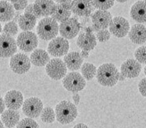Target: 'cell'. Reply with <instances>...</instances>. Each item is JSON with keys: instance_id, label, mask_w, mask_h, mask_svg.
Instances as JSON below:
<instances>
[{"instance_id": "1", "label": "cell", "mask_w": 146, "mask_h": 128, "mask_svg": "<svg viewBox=\"0 0 146 128\" xmlns=\"http://www.w3.org/2000/svg\"><path fill=\"white\" fill-rule=\"evenodd\" d=\"M119 72L113 63H104L97 69L96 78L101 86L113 87L119 81Z\"/></svg>"}, {"instance_id": "2", "label": "cell", "mask_w": 146, "mask_h": 128, "mask_svg": "<svg viewBox=\"0 0 146 128\" xmlns=\"http://www.w3.org/2000/svg\"><path fill=\"white\" fill-rule=\"evenodd\" d=\"M56 119L61 124H69L77 117L78 112L76 106L72 102L62 100L56 105Z\"/></svg>"}, {"instance_id": "3", "label": "cell", "mask_w": 146, "mask_h": 128, "mask_svg": "<svg viewBox=\"0 0 146 128\" xmlns=\"http://www.w3.org/2000/svg\"><path fill=\"white\" fill-rule=\"evenodd\" d=\"M59 32L58 21L52 17H45L37 26V34L43 40H51L56 38Z\"/></svg>"}, {"instance_id": "4", "label": "cell", "mask_w": 146, "mask_h": 128, "mask_svg": "<svg viewBox=\"0 0 146 128\" xmlns=\"http://www.w3.org/2000/svg\"><path fill=\"white\" fill-rule=\"evenodd\" d=\"M62 85L67 91L77 93L85 89L86 81L82 75L76 72H72L66 75L62 80Z\"/></svg>"}, {"instance_id": "5", "label": "cell", "mask_w": 146, "mask_h": 128, "mask_svg": "<svg viewBox=\"0 0 146 128\" xmlns=\"http://www.w3.org/2000/svg\"><path fill=\"white\" fill-rule=\"evenodd\" d=\"M47 75L53 80L59 81L66 76L67 68L63 61L59 58H53L48 62L45 68Z\"/></svg>"}, {"instance_id": "6", "label": "cell", "mask_w": 146, "mask_h": 128, "mask_svg": "<svg viewBox=\"0 0 146 128\" xmlns=\"http://www.w3.org/2000/svg\"><path fill=\"white\" fill-rule=\"evenodd\" d=\"M17 47L24 52H31L38 46L37 35L31 31L21 32L17 40Z\"/></svg>"}, {"instance_id": "7", "label": "cell", "mask_w": 146, "mask_h": 128, "mask_svg": "<svg viewBox=\"0 0 146 128\" xmlns=\"http://www.w3.org/2000/svg\"><path fill=\"white\" fill-rule=\"evenodd\" d=\"M44 109L43 102L39 98L31 97L24 101L22 111L29 118H36L40 117Z\"/></svg>"}, {"instance_id": "8", "label": "cell", "mask_w": 146, "mask_h": 128, "mask_svg": "<svg viewBox=\"0 0 146 128\" xmlns=\"http://www.w3.org/2000/svg\"><path fill=\"white\" fill-rule=\"evenodd\" d=\"M31 62L28 56L23 54H17L11 58L10 68L17 74H25L31 69Z\"/></svg>"}, {"instance_id": "9", "label": "cell", "mask_w": 146, "mask_h": 128, "mask_svg": "<svg viewBox=\"0 0 146 128\" xmlns=\"http://www.w3.org/2000/svg\"><path fill=\"white\" fill-rule=\"evenodd\" d=\"M80 25L76 18L71 17L68 20L62 22L59 26L61 36L66 40H72L75 38L80 31Z\"/></svg>"}, {"instance_id": "10", "label": "cell", "mask_w": 146, "mask_h": 128, "mask_svg": "<svg viewBox=\"0 0 146 128\" xmlns=\"http://www.w3.org/2000/svg\"><path fill=\"white\" fill-rule=\"evenodd\" d=\"M17 44L13 36L7 34H0V58H9L15 55Z\"/></svg>"}, {"instance_id": "11", "label": "cell", "mask_w": 146, "mask_h": 128, "mask_svg": "<svg viewBox=\"0 0 146 128\" xmlns=\"http://www.w3.org/2000/svg\"><path fill=\"white\" fill-rule=\"evenodd\" d=\"M69 50V42L63 37H56L49 42L48 52L53 57H62L67 54Z\"/></svg>"}, {"instance_id": "12", "label": "cell", "mask_w": 146, "mask_h": 128, "mask_svg": "<svg viewBox=\"0 0 146 128\" xmlns=\"http://www.w3.org/2000/svg\"><path fill=\"white\" fill-rule=\"evenodd\" d=\"M109 31L117 38L125 37L130 31V23L122 17H116L110 23Z\"/></svg>"}, {"instance_id": "13", "label": "cell", "mask_w": 146, "mask_h": 128, "mask_svg": "<svg viewBox=\"0 0 146 128\" xmlns=\"http://www.w3.org/2000/svg\"><path fill=\"white\" fill-rule=\"evenodd\" d=\"M141 72V65L138 61L130 58L125 61L121 66V74L126 78H135Z\"/></svg>"}, {"instance_id": "14", "label": "cell", "mask_w": 146, "mask_h": 128, "mask_svg": "<svg viewBox=\"0 0 146 128\" xmlns=\"http://www.w3.org/2000/svg\"><path fill=\"white\" fill-rule=\"evenodd\" d=\"M23 100H24V98L21 92L18 90H15L8 91L4 97V102H5L6 107L8 109L16 110V111L19 109L21 106H23V103H24Z\"/></svg>"}, {"instance_id": "15", "label": "cell", "mask_w": 146, "mask_h": 128, "mask_svg": "<svg viewBox=\"0 0 146 128\" xmlns=\"http://www.w3.org/2000/svg\"><path fill=\"white\" fill-rule=\"evenodd\" d=\"M113 21V17L108 11L98 10L92 15V22L94 26L100 30H106L110 26Z\"/></svg>"}, {"instance_id": "16", "label": "cell", "mask_w": 146, "mask_h": 128, "mask_svg": "<svg viewBox=\"0 0 146 128\" xmlns=\"http://www.w3.org/2000/svg\"><path fill=\"white\" fill-rule=\"evenodd\" d=\"M76 44L82 50L89 52L97 45V39L92 32H82L78 36Z\"/></svg>"}, {"instance_id": "17", "label": "cell", "mask_w": 146, "mask_h": 128, "mask_svg": "<svg viewBox=\"0 0 146 128\" xmlns=\"http://www.w3.org/2000/svg\"><path fill=\"white\" fill-rule=\"evenodd\" d=\"M93 8L91 1L76 0L72 1L71 10L75 15L80 17H89L92 13Z\"/></svg>"}, {"instance_id": "18", "label": "cell", "mask_w": 146, "mask_h": 128, "mask_svg": "<svg viewBox=\"0 0 146 128\" xmlns=\"http://www.w3.org/2000/svg\"><path fill=\"white\" fill-rule=\"evenodd\" d=\"M128 35L134 44H142L146 42V27L142 24H135L131 28Z\"/></svg>"}, {"instance_id": "19", "label": "cell", "mask_w": 146, "mask_h": 128, "mask_svg": "<svg viewBox=\"0 0 146 128\" xmlns=\"http://www.w3.org/2000/svg\"><path fill=\"white\" fill-rule=\"evenodd\" d=\"M55 3L50 0H43V1H35L34 3V8L36 14L39 17H47L52 16L53 9L55 7Z\"/></svg>"}, {"instance_id": "20", "label": "cell", "mask_w": 146, "mask_h": 128, "mask_svg": "<svg viewBox=\"0 0 146 128\" xmlns=\"http://www.w3.org/2000/svg\"><path fill=\"white\" fill-rule=\"evenodd\" d=\"M131 17L139 24L146 22L145 1H138L133 5L131 9Z\"/></svg>"}, {"instance_id": "21", "label": "cell", "mask_w": 146, "mask_h": 128, "mask_svg": "<svg viewBox=\"0 0 146 128\" xmlns=\"http://www.w3.org/2000/svg\"><path fill=\"white\" fill-rule=\"evenodd\" d=\"M63 62L66 68L71 71H76L83 65V58L78 52H71L64 56Z\"/></svg>"}, {"instance_id": "22", "label": "cell", "mask_w": 146, "mask_h": 128, "mask_svg": "<svg viewBox=\"0 0 146 128\" xmlns=\"http://www.w3.org/2000/svg\"><path fill=\"white\" fill-rule=\"evenodd\" d=\"M1 120L3 123L8 128L14 127L16 125H17L20 121V114L17 111L7 109L5 110L1 117Z\"/></svg>"}, {"instance_id": "23", "label": "cell", "mask_w": 146, "mask_h": 128, "mask_svg": "<svg viewBox=\"0 0 146 128\" xmlns=\"http://www.w3.org/2000/svg\"><path fill=\"white\" fill-rule=\"evenodd\" d=\"M31 62L36 67L45 66L50 61L49 56L45 50L44 49H35L31 54Z\"/></svg>"}, {"instance_id": "24", "label": "cell", "mask_w": 146, "mask_h": 128, "mask_svg": "<svg viewBox=\"0 0 146 128\" xmlns=\"http://www.w3.org/2000/svg\"><path fill=\"white\" fill-rule=\"evenodd\" d=\"M71 14H72L71 10H69L68 8L61 4L56 3L52 14V18L56 21H60L62 23L71 18Z\"/></svg>"}, {"instance_id": "25", "label": "cell", "mask_w": 146, "mask_h": 128, "mask_svg": "<svg viewBox=\"0 0 146 128\" xmlns=\"http://www.w3.org/2000/svg\"><path fill=\"white\" fill-rule=\"evenodd\" d=\"M14 7L7 1H0V21H9L13 18Z\"/></svg>"}, {"instance_id": "26", "label": "cell", "mask_w": 146, "mask_h": 128, "mask_svg": "<svg viewBox=\"0 0 146 128\" xmlns=\"http://www.w3.org/2000/svg\"><path fill=\"white\" fill-rule=\"evenodd\" d=\"M36 17L31 14L24 13L21 15L20 18L18 20V25L21 30L24 31H30L32 30L36 25Z\"/></svg>"}, {"instance_id": "27", "label": "cell", "mask_w": 146, "mask_h": 128, "mask_svg": "<svg viewBox=\"0 0 146 128\" xmlns=\"http://www.w3.org/2000/svg\"><path fill=\"white\" fill-rule=\"evenodd\" d=\"M81 74L87 81H91L97 74L96 67L90 62H86L81 67Z\"/></svg>"}, {"instance_id": "28", "label": "cell", "mask_w": 146, "mask_h": 128, "mask_svg": "<svg viewBox=\"0 0 146 128\" xmlns=\"http://www.w3.org/2000/svg\"><path fill=\"white\" fill-rule=\"evenodd\" d=\"M56 118L54 110L50 107H45L41 113V120L45 123H53Z\"/></svg>"}, {"instance_id": "29", "label": "cell", "mask_w": 146, "mask_h": 128, "mask_svg": "<svg viewBox=\"0 0 146 128\" xmlns=\"http://www.w3.org/2000/svg\"><path fill=\"white\" fill-rule=\"evenodd\" d=\"M91 4L93 7L98 8L101 11H108V9L111 8L114 5V1L113 0H107V1H91Z\"/></svg>"}, {"instance_id": "30", "label": "cell", "mask_w": 146, "mask_h": 128, "mask_svg": "<svg viewBox=\"0 0 146 128\" xmlns=\"http://www.w3.org/2000/svg\"><path fill=\"white\" fill-rule=\"evenodd\" d=\"M17 128H40V126L32 118L27 117L19 121Z\"/></svg>"}, {"instance_id": "31", "label": "cell", "mask_w": 146, "mask_h": 128, "mask_svg": "<svg viewBox=\"0 0 146 128\" xmlns=\"http://www.w3.org/2000/svg\"><path fill=\"white\" fill-rule=\"evenodd\" d=\"M3 32H4V34H7L11 36L17 34L18 32L17 24L14 21H9L3 27Z\"/></svg>"}, {"instance_id": "32", "label": "cell", "mask_w": 146, "mask_h": 128, "mask_svg": "<svg viewBox=\"0 0 146 128\" xmlns=\"http://www.w3.org/2000/svg\"><path fill=\"white\" fill-rule=\"evenodd\" d=\"M135 57L139 63L146 64V46L138 48L135 52Z\"/></svg>"}, {"instance_id": "33", "label": "cell", "mask_w": 146, "mask_h": 128, "mask_svg": "<svg viewBox=\"0 0 146 128\" xmlns=\"http://www.w3.org/2000/svg\"><path fill=\"white\" fill-rule=\"evenodd\" d=\"M111 37V33L108 30H100L96 34V39L100 42H106Z\"/></svg>"}, {"instance_id": "34", "label": "cell", "mask_w": 146, "mask_h": 128, "mask_svg": "<svg viewBox=\"0 0 146 128\" xmlns=\"http://www.w3.org/2000/svg\"><path fill=\"white\" fill-rule=\"evenodd\" d=\"M11 4L13 5L14 9L17 10V11H21L23 9H26L27 7V1L24 0V1H11Z\"/></svg>"}, {"instance_id": "35", "label": "cell", "mask_w": 146, "mask_h": 128, "mask_svg": "<svg viewBox=\"0 0 146 128\" xmlns=\"http://www.w3.org/2000/svg\"><path fill=\"white\" fill-rule=\"evenodd\" d=\"M139 91L144 97H146V77L139 81Z\"/></svg>"}, {"instance_id": "36", "label": "cell", "mask_w": 146, "mask_h": 128, "mask_svg": "<svg viewBox=\"0 0 146 128\" xmlns=\"http://www.w3.org/2000/svg\"><path fill=\"white\" fill-rule=\"evenodd\" d=\"M25 13L27 14H31L32 16H35L36 18H39L40 17L36 14L35 11V8H34V4H29L27 7V8L25 9Z\"/></svg>"}, {"instance_id": "37", "label": "cell", "mask_w": 146, "mask_h": 128, "mask_svg": "<svg viewBox=\"0 0 146 128\" xmlns=\"http://www.w3.org/2000/svg\"><path fill=\"white\" fill-rule=\"evenodd\" d=\"M57 3H58L61 4L62 6H64L66 8H68L69 10H71V7H72V1H56Z\"/></svg>"}, {"instance_id": "38", "label": "cell", "mask_w": 146, "mask_h": 128, "mask_svg": "<svg viewBox=\"0 0 146 128\" xmlns=\"http://www.w3.org/2000/svg\"><path fill=\"white\" fill-rule=\"evenodd\" d=\"M5 107H6V105H5V102H4V99H3V98L0 96V114H2L5 110Z\"/></svg>"}, {"instance_id": "39", "label": "cell", "mask_w": 146, "mask_h": 128, "mask_svg": "<svg viewBox=\"0 0 146 128\" xmlns=\"http://www.w3.org/2000/svg\"><path fill=\"white\" fill-rule=\"evenodd\" d=\"M72 99L74 100V103L75 105H78L80 103V96L79 94H73L72 96Z\"/></svg>"}, {"instance_id": "40", "label": "cell", "mask_w": 146, "mask_h": 128, "mask_svg": "<svg viewBox=\"0 0 146 128\" xmlns=\"http://www.w3.org/2000/svg\"><path fill=\"white\" fill-rule=\"evenodd\" d=\"M72 128H90L87 125L84 124V123H78L76 126H74Z\"/></svg>"}, {"instance_id": "41", "label": "cell", "mask_w": 146, "mask_h": 128, "mask_svg": "<svg viewBox=\"0 0 146 128\" xmlns=\"http://www.w3.org/2000/svg\"><path fill=\"white\" fill-rule=\"evenodd\" d=\"M80 56L82 57V58H87L89 57V52L88 51H85V50H82L81 53H80Z\"/></svg>"}, {"instance_id": "42", "label": "cell", "mask_w": 146, "mask_h": 128, "mask_svg": "<svg viewBox=\"0 0 146 128\" xmlns=\"http://www.w3.org/2000/svg\"><path fill=\"white\" fill-rule=\"evenodd\" d=\"M126 79V77L123 76V75H121V74H120L119 75V81H123L124 80Z\"/></svg>"}, {"instance_id": "43", "label": "cell", "mask_w": 146, "mask_h": 128, "mask_svg": "<svg viewBox=\"0 0 146 128\" xmlns=\"http://www.w3.org/2000/svg\"><path fill=\"white\" fill-rule=\"evenodd\" d=\"M0 128H4V127H3V121H2L1 119H0Z\"/></svg>"}, {"instance_id": "44", "label": "cell", "mask_w": 146, "mask_h": 128, "mask_svg": "<svg viewBox=\"0 0 146 128\" xmlns=\"http://www.w3.org/2000/svg\"><path fill=\"white\" fill-rule=\"evenodd\" d=\"M117 2H119V3H125V2H126V1H125V0H121V1H117Z\"/></svg>"}, {"instance_id": "45", "label": "cell", "mask_w": 146, "mask_h": 128, "mask_svg": "<svg viewBox=\"0 0 146 128\" xmlns=\"http://www.w3.org/2000/svg\"><path fill=\"white\" fill-rule=\"evenodd\" d=\"M1 31H2V26H1V24H0V33H1Z\"/></svg>"}, {"instance_id": "46", "label": "cell", "mask_w": 146, "mask_h": 128, "mask_svg": "<svg viewBox=\"0 0 146 128\" xmlns=\"http://www.w3.org/2000/svg\"><path fill=\"white\" fill-rule=\"evenodd\" d=\"M145 74L146 75V66H145Z\"/></svg>"}]
</instances>
